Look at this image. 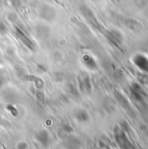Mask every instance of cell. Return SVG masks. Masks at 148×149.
I'll return each mask as SVG.
<instances>
[{
  "mask_svg": "<svg viewBox=\"0 0 148 149\" xmlns=\"http://www.w3.org/2000/svg\"><path fill=\"white\" fill-rule=\"evenodd\" d=\"M82 61H83V63L85 64V66L86 68H88L89 70H95L97 68V64H96L94 59L87 54L83 56Z\"/></svg>",
  "mask_w": 148,
  "mask_h": 149,
  "instance_id": "cell-4",
  "label": "cell"
},
{
  "mask_svg": "<svg viewBox=\"0 0 148 149\" xmlns=\"http://www.w3.org/2000/svg\"><path fill=\"white\" fill-rule=\"evenodd\" d=\"M35 139L41 146L44 148L48 147L51 143V137H50L49 133L46 130H41L37 132L35 135Z\"/></svg>",
  "mask_w": 148,
  "mask_h": 149,
  "instance_id": "cell-2",
  "label": "cell"
},
{
  "mask_svg": "<svg viewBox=\"0 0 148 149\" xmlns=\"http://www.w3.org/2000/svg\"><path fill=\"white\" fill-rule=\"evenodd\" d=\"M3 84H4V80H3V78L0 76V87H1Z\"/></svg>",
  "mask_w": 148,
  "mask_h": 149,
  "instance_id": "cell-13",
  "label": "cell"
},
{
  "mask_svg": "<svg viewBox=\"0 0 148 149\" xmlns=\"http://www.w3.org/2000/svg\"><path fill=\"white\" fill-rule=\"evenodd\" d=\"M6 31V27H5V25L2 23V22H0V32L1 33H4Z\"/></svg>",
  "mask_w": 148,
  "mask_h": 149,
  "instance_id": "cell-12",
  "label": "cell"
},
{
  "mask_svg": "<svg viewBox=\"0 0 148 149\" xmlns=\"http://www.w3.org/2000/svg\"><path fill=\"white\" fill-rule=\"evenodd\" d=\"M62 129L64 130V132H66V133H68V134H70V133H72V132L73 131V127H72L71 125L67 124V123H65V124H63V126H62Z\"/></svg>",
  "mask_w": 148,
  "mask_h": 149,
  "instance_id": "cell-8",
  "label": "cell"
},
{
  "mask_svg": "<svg viewBox=\"0 0 148 149\" xmlns=\"http://www.w3.org/2000/svg\"><path fill=\"white\" fill-rule=\"evenodd\" d=\"M76 119L80 122H85L89 120V115L85 111L79 110L76 113Z\"/></svg>",
  "mask_w": 148,
  "mask_h": 149,
  "instance_id": "cell-7",
  "label": "cell"
},
{
  "mask_svg": "<svg viewBox=\"0 0 148 149\" xmlns=\"http://www.w3.org/2000/svg\"><path fill=\"white\" fill-rule=\"evenodd\" d=\"M7 110L10 112L13 116H17L18 115V109L13 106V105H8L7 106Z\"/></svg>",
  "mask_w": 148,
  "mask_h": 149,
  "instance_id": "cell-9",
  "label": "cell"
},
{
  "mask_svg": "<svg viewBox=\"0 0 148 149\" xmlns=\"http://www.w3.org/2000/svg\"><path fill=\"white\" fill-rule=\"evenodd\" d=\"M15 31H16V35L18 37V39L21 41V42L29 49L31 50H34L36 48V44L34 43V42L26 35V33L19 27H16L15 28Z\"/></svg>",
  "mask_w": 148,
  "mask_h": 149,
  "instance_id": "cell-1",
  "label": "cell"
},
{
  "mask_svg": "<svg viewBox=\"0 0 148 149\" xmlns=\"http://www.w3.org/2000/svg\"><path fill=\"white\" fill-rule=\"evenodd\" d=\"M36 97L38 101L40 102H44V94L43 93V91H41V89H37V93H36Z\"/></svg>",
  "mask_w": 148,
  "mask_h": 149,
  "instance_id": "cell-10",
  "label": "cell"
},
{
  "mask_svg": "<svg viewBox=\"0 0 148 149\" xmlns=\"http://www.w3.org/2000/svg\"><path fill=\"white\" fill-rule=\"evenodd\" d=\"M29 147H28V144L26 142H19L17 146V149H28Z\"/></svg>",
  "mask_w": 148,
  "mask_h": 149,
  "instance_id": "cell-11",
  "label": "cell"
},
{
  "mask_svg": "<svg viewBox=\"0 0 148 149\" xmlns=\"http://www.w3.org/2000/svg\"><path fill=\"white\" fill-rule=\"evenodd\" d=\"M26 80L30 81H33L37 89H42L44 88V81L39 77H37L35 75H29L26 76Z\"/></svg>",
  "mask_w": 148,
  "mask_h": 149,
  "instance_id": "cell-5",
  "label": "cell"
},
{
  "mask_svg": "<svg viewBox=\"0 0 148 149\" xmlns=\"http://www.w3.org/2000/svg\"><path fill=\"white\" fill-rule=\"evenodd\" d=\"M79 84H80V88L83 89V90H85V91H90L91 89V82H90V80L87 76H85L82 80L79 81Z\"/></svg>",
  "mask_w": 148,
  "mask_h": 149,
  "instance_id": "cell-6",
  "label": "cell"
},
{
  "mask_svg": "<svg viewBox=\"0 0 148 149\" xmlns=\"http://www.w3.org/2000/svg\"><path fill=\"white\" fill-rule=\"evenodd\" d=\"M40 14H41V17L46 21H51L55 17V15H56L54 9L49 5L43 6Z\"/></svg>",
  "mask_w": 148,
  "mask_h": 149,
  "instance_id": "cell-3",
  "label": "cell"
}]
</instances>
